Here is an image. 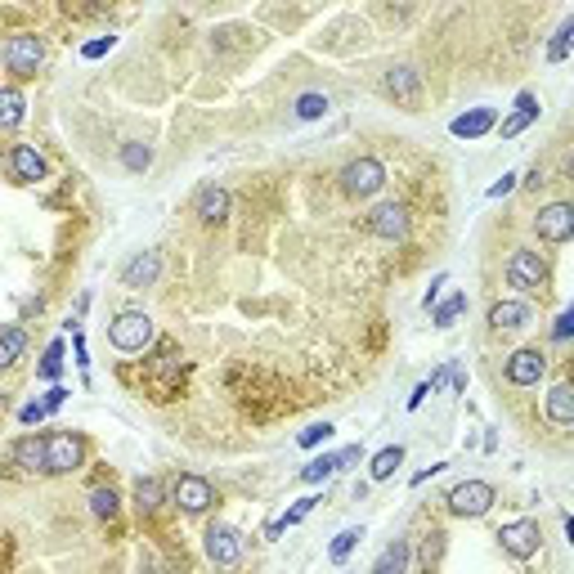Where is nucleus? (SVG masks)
Here are the masks:
<instances>
[{
    "instance_id": "obj_5",
    "label": "nucleus",
    "mask_w": 574,
    "mask_h": 574,
    "mask_svg": "<svg viewBox=\"0 0 574 574\" xmlns=\"http://www.w3.org/2000/svg\"><path fill=\"white\" fill-rule=\"evenodd\" d=\"M382 184H386V167L377 158H354L341 167V189L350 198H373V193H382Z\"/></svg>"
},
{
    "instance_id": "obj_34",
    "label": "nucleus",
    "mask_w": 574,
    "mask_h": 574,
    "mask_svg": "<svg viewBox=\"0 0 574 574\" xmlns=\"http://www.w3.org/2000/svg\"><path fill=\"white\" fill-rule=\"evenodd\" d=\"M440 547H445V534L430 530V534H426V547H422V570H426V574H430V565L440 561Z\"/></svg>"
},
{
    "instance_id": "obj_25",
    "label": "nucleus",
    "mask_w": 574,
    "mask_h": 574,
    "mask_svg": "<svg viewBox=\"0 0 574 574\" xmlns=\"http://www.w3.org/2000/svg\"><path fill=\"white\" fill-rule=\"evenodd\" d=\"M162 502H167V489H162V485H158L153 476H144V480H135V508H139L144 516H149V512H158Z\"/></svg>"
},
{
    "instance_id": "obj_39",
    "label": "nucleus",
    "mask_w": 574,
    "mask_h": 574,
    "mask_svg": "<svg viewBox=\"0 0 574 574\" xmlns=\"http://www.w3.org/2000/svg\"><path fill=\"white\" fill-rule=\"evenodd\" d=\"M63 399H67V391H63V386H50V395H45L41 404H45V413H54V408H63Z\"/></svg>"
},
{
    "instance_id": "obj_4",
    "label": "nucleus",
    "mask_w": 574,
    "mask_h": 574,
    "mask_svg": "<svg viewBox=\"0 0 574 574\" xmlns=\"http://www.w3.org/2000/svg\"><path fill=\"white\" fill-rule=\"evenodd\" d=\"M45 63V41L36 32H19L5 41V67L14 72V77H36V67Z\"/></svg>"
},
{
    "instance_id": "obj_42",
    "label": "nucleus",
    "mask_w": 574,
    "mask_h": 574,
    "mask_svg": "<svg viewBox=\"0 0 574 574\" xmlns=\"http://www.w3.org/2000/svg\"><path fill=\"white\" fill-rule=\"evenodd\" d=\"M354 462H359V445H350V449L337 454V471H345V467H354Z\"/></svg>"
},
{
    "instance_id": "obj_24",
    "label": "nucleus",
    "mask_w": 574,
    "mask_h": 574,
    "mask_svg": "<svg viewBox=\"0 0 574 574\" xmlns=\"http://www.w3.org/2000/svg\"><path fill=\"white\" fill-rule=\"evenodd\" d=\"M27 350V332L23 328H0V368H14Z\"/></svg>"
},
{
    "instance_id": "obj_28",
    "label": "nucleus",
    "mask_w": 574,
    "mask_h": 574,
    "mask_svg": "<svg viewBox=\"0 0 574 574\" xmlns=\"http://www.w3.org/2000/svg\"><path fill=\"white\" fill-rule=\"evenodd\" d=\"M332 476H337V454H323V458H314V462L301 467V480H306V485H323V480H332Z\"/></svg>"
},
{
    "instance_id": "obj_3",
    "label": "nucleus",
    "mask_w": 574,
    "mask_h": 574,
    "mask_svg": "<svg viewBox=\"0 0 574 574\" xmlns=\"http://www.w3.org/2000/svg\"><path fill=\"white\" fill-rule=\"evenodd\" d=\"M498 502V489L489 485V480H462V485H454L449 489V512L454 516H485L489 508Z\"/></svg>"
},
{
    "instance_id": "obj_12",
    "label": "nucleus",
    "mask_w": 574,
    "mask_h": 574,
    "mask_svg": "<svg viewBox=\"0 0 574 574\" xmlns=\"http://www.w3.org/2000/svg\"><path fill=\"white\" fill-rule=\"evenodd\" d=\"M10 175H14L19 184H36V180L50 175L45 158L36 153V144H14V149H10Z\"/></svg>"
},
{
    "instance_id": "obj_11",
    "label": "nucleus",
    "mask_w": 574,
    "mask_h": 574,
    "mask_svg": "<svg viewBox=\"0 0 574 574\" xmlns=\"http://www.w3.org/2000/svg\"><path fill=\"white\" fill-rule=\"evenodd\" d=\"M206 556L215 561V565H238L243 561V534L234 530V525H211L206 530Z\"/></svg>"
},
{
    "instance_id": "obj_19",
    "label": "nucleus",
    "mask_w": 574,
    "mask_h": 574,
    "mask_svg": "<svg viewBox=\"0 0 574 574\" xmlns=\"http://www.w3.org/2000/svg\"><path fill=\"white\" fill-rule=\"evenodd\" d=\"M530 121H539V99H534V95L525 90V95L516 99V112H512L508 121H502L498 130H502V139H516V135H521V130H525Z\"/></svg>"
},
{
    "instance_id": "obj_36",
    "label": "nucleus",
    "mask_w": 574,
    "mask_h": 574,
    "mask_svg": "<svg viewBox=\"0 0 574 574\" xmlns=\"http://www.w3.org/2000/svg\"><path fill=\"white\" fill-rule=\"evenodd\" d=\"M314 502H319V498H301V502H297V508L287 512V516H278V525L287 530V525H297V521H306V516L314 512Z\"/></svg>"
},
{
    "instance_id": "obj_10",
    "label": "nucleus",
    "mask_w": 574,
    "mask_h": 574,
    "mask_svg": "<svg viewBox=\"0 0 574 574\" xmlns=\"http://www.w3.org/2000/svg\"><path fill=\"white\" fill-rule=\"evenodd\" d=\"M547 373V354L543 350H516L508 364H502V377L512 386H539V377Z\"/></svg>"
},
{
    "instance_id": "obj_1",
    "label": "nucleus",
    "mask_w": 574,
    "mask_h": 574,
    "mask_svg": "<svg viewBox=\"0 0 574 574\" xmlns=\"http://www.w3.org/2000/svg\"><path fill=\"white\" fill-rule=\"evenodd\" d=\"M108 341L121 350V354H139V350H149L153 345V319L144 314V310H126L108 323Z\"/></svg>"
},
{
    "instance_id": "obj_37",
    "label": "nucleus",
    "mask_w": 574,
    "mask_h": 574,
    "mask_svg": "<svg viewBox=\"0 0 574 574\" xmlns=\"http://www.w3.org/2000/svg\"><path fill=\"white\" fill-rule=\"evenodd\" d=\"M332 436V426L323 422V426H310V430H301V449H314V445H323Z\"/></svg>"
},
{
    "instance_id": "obj_40",
    "label": "nucleus",
    "mask_w": 574,
    "mask_h": 574,
    "mask_svg": "<svg viewBox=\"0 0 574 574\" xmlns=\"http://www.w3.org/2000/svg\"><path fill=\"white\" fill-rule=\"evenodd\" d=\"M41 417H45V404H23V413H19L23 426H32V422H41Z\"/></svg>"
},
{
    "instance_id": "obj_38",
    "label": "nucleus",
    "mask_w": 574,
    "mask_h": 574,
    "mask_svg": "<svg viewBox=\"0 0 574 574\" xmlns=\"http://www.w3.org/2000/svg\"><path fill=\"white\" fill-rule=\"evenodd\" d=\"M112 45H117V36H99V41H90L81 54H86V58H99V54H108Z\"/></svg>"
},
{
    "instance_id": "obj_22",
    "label": "nucleus",
    "mask_w": 574,
    "mask_h": 574,
    "mask_svg": "<svg viewBox=\"0 0 574 574\" xmlns=\"http://www.w3.org/2000/svg\"><path fill=\"white\" fill-rule=\"evenodd\" d=\"M408 556H413L408 539H395V543H386V552L377 556L373 574H408Z\"/></svg>"
},
{
    "instance_id": "obj_17",
    "label": "nucleus",
    "mask_w": 574,
    "mask_h": 574,
    "mask_svg": "<svg viewBox=\"0 0 574 574\" xmlns=\"http://www.w3.org/2000/svg\"><path fill=\"white\" fill-rule=\"evenodd\" d=\"M386 90L399 99V104H417V95H422V77L413 67H391L386 72Z\"/></svg>"
},
{
    "instance_id": "obj_16",
    "label": "nucleus",
    "mask_w": 574,
    "mask_h": 574,
    "mask_svg": "<svg viewBox=\"0 0 574 574\" xmlns=\"http://www.w3.org/2000/svg\"><path fill=\"white\" fill-rule=\"evenodd\" d=\"M158 274H162V256H158V252H139V256L121 269V283H126V287H149Z\"/></svg>"
},
{
    "instance_id": "obj_31",
    "label": "nucleus",
    "mask_w": 574,
    "mask_h": 574,
    "mask_svg": "<svg viewBox=\"0 0 574 574\" xmlns=\"http://www.w3.org/2000/svg\"><path fill=\"white\" fill-rule=\"evenodd\" d=\"M90 512H95L99 521H112V516H117V493H112V489H95V493H90Z\"/></svg>"
},
{
    "instance_id": "obj_44",
    "label": "nucleus",
    "mask_w": 574,
    "mask_h": 574,
    "mask_svg": "<svg viewBox=\"0 0 574 574\" xmlns=\"http://www.w3.org/2000/svg\"><path fill=\"white\" fill-rule=\"evenodd\" d=\"M440 287H445V274H440V278H436V283H430V292H426V301H422V306H426V310H430V306H436V297H440Z\"/></svg>"
},
{
    "instance_id": "obj_27",
    "label": "nucleus",
    "mask_w": 574,
    "mask_h": 574,
    "mask_svg": "<svg viewBox=\"0 0 574 574\" xmlns=\"http://www.w3.org/2000/svg\"><path fill=\"white\" fill-rule=\"evenodd\" d=\"M399 462H404V449H399V445H391V449H382V454L373 458V467H368V476H373V480H391Z\"/></svg>"
},
{
    "instance_id": "obj_7",
    "label": "nucleus",
    "mask_w": 574,
    "mask_h": 574,
    "mask_svg": "<svg viewBox=\"0 0 574 574\" xmlns=\"http://www.w3.org/2000/svg\"><path fill=\"white\" fill-rule=\"evenodd\" d=\"M508 283L516 287V292H539V287L547 283V265H543V256L530 252V247H516L512 260H508Z\"/></svg>"
},
{
    "instance_id": "obj_23",
    "label": "nucleus",
    "mask_w": 574,
    "mask_h": 574,
    "mask_svg": "<svg viewBox=\"0 0 574 574\" xmlns=\"http://www.w3.org/2000/svg\"><path fill=\"white\" fill-rule=\"evenodd\" d=\"M23 117H27V99H23V90L5 86V90H0V130H14Z\"/></svg>"
},
{
    "instance_id": "obj_6",
    "label": "nucleus",
    "mask_w": 574,
    "mask_h": 574,
    "mask_svg": "<svg viewBox=\"0 0 574 574\" xmlns=\"http://www.w3.org/2000/svg\"><path fill=\"white\" fill-rule=\"evenodd\" d=\"M180 512H189V516H202L211 502H215V489H211V480H202V476H175L171 480V493H167Z\"/></svg>"
},
{
    "instance_id": "obj_21",
    "label": "nucleus",
    "mask_w": 574,
    "mask_h": 574,
    "mask_svg": "<svg viewBox=\"0 0 574 574\" xmlns=\"http://www.w3.org/2000/svg\"><path fill=\"white\" fill-rule=\"evenodd\" d=\"M14 467L19 471H45V440L41 436H23L14 445Z\"/></svg>"
},
{
    "instance_id": "obj_29",
    "label": "nucleus",
    "mask_w": 574,
    "mask_h": 574,
    "mask_svg": "<svg viewBox=\"0 0 574 574\" xmlns=\"http://www.w3.org/2000/svg\"><path fill=\"white\" fill-rule=\"evenodd\" d=\"M359 539H364V530H359V525H350V530H341V534H337V539L328 543V556H332V561L341 565V561H345V556L354 552V543H359Z\"/></svg>"
},
{
    "instance_id": "obj_13",
    "label": "nucleus",
    "mask_w": 574,
    "mask_h": 574,
    "mask_svg": "<svg viewBox=\"0 0 574 574\" xmlns=\"http://www.w3.org/2000/svg\"><path fill=\"white\" fill-rule=\"evenodd\" d=\"M368 229H373L377 238H386V243H399V238L408 234V211H404L399 202H382V206L368 215Z\"/></svg>"
},
{
    "instance_id": "obj_33",
    "label": "nucleus",
    "mask_w": 574,
    "mask_h": 574,
    "mask_svg": "<svg viewBox=\"0 0 574 574\" xmlns=\"http://www.w3.org/2000/svg\"><path fill=\"white\" fill-rule=\"evenodd\" d=\"M58 373H63V341H54V345L45 350V359H41V377H45V382H54Z\"/></svg>"
},
{
    "instance_id": "obj_41",
    "label": "nucleus",
    "mask_w": 574,
    "mask_h": 574,
    "mask_svg": "<svg viewBox=\"0 0 574 574\" xmlns=\"http://www.w3.org/2000/svg\"><path fill=\"white\" fill-rule=\"evenodd\" d=\"M570 328H574V314L565 310V314L556 319V328H552V337H556V341H565V337H570Z\"/></svg>"
},
{
    "instance_id": "obj_20",
    "label": "nucleus",
    "mask_w": 574,
    "mask_h": 574,
    "mask_svg": "<svg viewBox=\"0 0 574 574\" xmlns=\"http://www.w3.org/2000/svg\"><path fill=\"white\" fill-rule=\"evenodd\" d=\"M547 422H552V426H570V422H574V391H570L565 382L547 391Z\"/></svg>"
},
{
    "instance_id": "obj_2",
    "label": "nucleus",
    "mask_w": 574,
    "mask_h": 574,
    "mask_svg": "<svg viewBox=\"0 0 574 574\" xmlns=\"http://www.w3.org/2000/svg\"><path fill=\"white\" fill-rule=\"evenodd\" d=\"M86 462V440L72 436V430H54V436H45V471L50 476H72L81 471Z\"/></svg>"
},
{
    "instance_id": "obj_35",
    "label": "nucleus",
    "mask_w": 574,
    "mask_h": 574,
    "mask_svg": "<svg viewBox=\"0 0 574 574\" xmlns=\"http://www.w3.org/2000/svg\"><path fill=\"white\" fill-rule=\"evenodd\" d=\"M570 32H574V23H561V32H556V41L547 45V58H552V63H561V58H570Z\"/></svg>"
},
{
    "instance_id": "obj_32",
    "label": "nucleus",
    "mask_w": 574,
    "mask_h": 574,
    "mask_svg": "<svg viewBox=\"0 0 574 574\" xmlns=\"http://www.w3.org/2000/svg\"><path fill=\"white\" fill-rule=\"evenodd\" d=\"M328 108H332L328 95H301V99H297V117H301V121H314V117H323Z\"/></svg>"
},
{
    "instance_id": "obj_18",
    "label": "nucleus",
    "mask_w": 574,
    "mask_h": 574,
    "mask_svg": "<svg viewBox=\"0 0 574 574\" xmlns=\"http://www.w3.org/2000/svg\"><path fill=\"white\" fill-rule=\"evenodd\" d=\"M458 139H480L485 130H493V108H471V112H462V117H454V126H449Z\"/></svg>"
},
{
    "instance_id": "obj_26",
    "label": "nucleus",
    "mask_w": 574,
    "mask_h": 574,
    "mask_svg": "<svg viewBox=\"0 0 574 574\" xmlns=\"http://www.w3.org/2000/svg\"><path fill=\"white\" fill-rule=\"evenodd\" d=\"M121 167L126 171H149L153 167V149H149V144H139V139H130V144H121Z\"/></svg>"
},
{
    "instance_id": "obj_43",
    "label": "nucleus",
    "mask_w": 574,
    "mask_h": 574,
    "mask_svg": "<svg viewBox=\"0 0 574 574\" xmlns=\"http://www.w3.org/2000/svg\"><path fill=\"white\" fill-rule=\"evenodd\" d=\"M512 184H516V175L508 171V175H502V180H498V184L489 189V198H502V193H512Z\"/></svg>"
},
{
    "instance_id": "obj_30",
    "label": "nucleus",
    "mask_w": 574,
    "mask_h": 574,
    "mask_svg": "<svg viewBox=\"0 0 574 574\" xmlns=\"http://www.w3.org/2000/svg\"><path fill=\"white\" fill-rule=\"evenodd\" d=\"M462 314H467V292H454V297L436 310V328H454Z\"/></svg>"
},
{
    "instance_id": "obj_14",
    "label": "nucleus",
    "mask_w": 574,
    "mask_h": 574,
    "mask_svg": "<svg viewBox=\"0 0 574 574\" xmlns=\"http://www.w3.org/2000/svg\"><path fill=\"white\" fill-rule=\"evenodd\" d=\"M193 211H198V221H202V225H221L225 215H229V193H225V189H215V184H206V189H198Z\"/></svg>"
},
{
    "instance_id": "obj_45",
    "label": "nucleus",
    "mask_w": 574,
    "mask_h": 574,
    "mask_svg": "<svg viewBox=\"0 0 574 574\" xmlns=\"http://www.w3.org/2000/svg\"><path fill=\"white\" fill-rule=\"evenodd\" d=\"M426 395H430V386H426V382H422V386H417V391H413V395H408V408H422V399H426Z\"/></svg>"
},
{
    "instance_id": "obj_8",
    "label": "nucleus",
    "mask_w": 574,
    "mask_h": 574,
    "mask_svg": "<svg viewBox=\"0 0 574 574\" xmlns=\"http://www.w3.org/2000/svg\"><path fill=\"white\" fill-rule=\"evenodd\" d=\"M498 543H502V552H508V556L525 561V556H534L543 547V530H539V521H512V525L498 530Z\"/></svg>"
},
{
    "instance_id": "obj_9",
    "label": "nucleus",
    "mask_w": 574,
    "mask_h": 574,
    "mask_svg": "<svg viewBox=\"0 0 574 574\" xmlns=\"http://www.w3.org/2000/svg\"><path fill=\"white\" fill-rule=\"evenodd\" d=\"M534 229H539L543 243H570V238H574V206H565V202L543 206V211L534 215Z\"/></svg>"
},
{
    "instance_id": "obj_15",
    "label": "nucleus",
    "mask_w": 574,
    "mask_h": 574,
    "mask_svg": "<svg viewBox=\"0 0 574 574\" xmlns=\"http://www.w3.org/2000/svg\"><path fill=\"white\" fill-rule=\"evenodd\" d=\"M534 319V310L525 306V301H498L493 310H489V328L493 332H516V328H525Z\"/></svg>"
}]
</instances>
